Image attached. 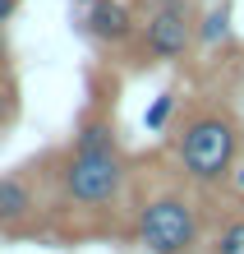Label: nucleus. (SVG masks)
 Returning a JSON list of instances; mask_svg holds the SVG:
<instances>
[{
  "instance_id": "f257e3e1",
  "label": "nucleus",
  "mask_w": 244,
  "mask_h": 254,
  "mask_svg": "<svg viewBox=\"0 0 244 254\" xmlns=\"http://www.w3.org/2000/svg\"><path fill=\"white\" fill-rule=\"evenodd\" d=\"M55 181H60V203L69 213L88 222L120 213V203L129 199V185H134V162L120 148V129L111 111L83 116V125L74 129L65 157H60Z\"/></svg>"
},
{
  "instance_id": "f03ea898",
  "label": "nucleus",
  "mask_w": 244,
  "mask_h": 254,
  "mask_svg": "<svg viewBox=\"0 0 244 254\" xmlns=\"http://www.w3.org/2000/svg\"><path fill=\"white\" fill-rule=\"evenodd\" d=\"M240 157H244V121L235 116V107L212 93L189 97L171 125L175 171L207 194V190H221L235 181Z\"/></svg>"
},
{
  "instance_id": "7ed1b4c3",
  "label": "nucleus",
  "mask_w": 244,
  "mask_h": 254,
  "mask_svg": "<svg viewBox=\"0 0 244 254\" xmlns=\"http://www.w3.org/2000/svg\"><path fill=\"white\" fill-rule=\"evenodd\" d=\"M129 231L147 254H198L207 236V213L198 203V185L185 176H134L129 185Z\"/></svg>"
},
{
  "instance_id": "20e7f679",
  "label": "nucleus",
  "mask_w": 244,
  "mask_h": 254,
  "mask_svg": "<svg viewBox=\"0 0 244 254\" xmlns=\"http://www.w3.org/2000/svg\"><path fill=\"white\" fill-rule=\"evenodd\" d=\"M198 42L194 0H152L139 23V65H180Z\"/></svg>"
},
{
  "instance_id": "39448f33",
  "label": "nucleus",
  "mask_w": 244,
  "mask_h": 254,
  "mask_svg": "<svg viewBox=\"0 0 244 254\" xmlns=\"http://www.w3.org/2000/svg\"><path fill=\"white\" fill-rule=\"evenodd\" d=\"M139 23H143V14L134 9V0H93V5H83V33L106 51L134 47Z\"/></svg>"
},
{
  "instance_id": "423d86ee",
  "label": "nucleus",
  "mask_w": 244,
  "mask_h": 254,
  "mask_svg": "<svg viewBox=\"0 0 244 254\" xmlns=\"http://www.w3.org/2000/svg\"><path fill=\"white\" fill-rule=\"evenodd\" d=\"M37 217V190L23 171L0 176V231H19Z\"/></svg>"
},
{
  "instance_id": "0eeeda50",
  "label": "nucleus",
  "mask_w": 244,
  "mask_h": 254,
  "mask_svg": "<svg viewBox=\"0 0 244 254\" xmlns=\"http://www.w3.org/2000/svg\"><path fill=\"white\" fill-rule=\"evenodd\" d=\"M207 254H244V203L217 217L207 231Z\"/></svg>"
},
{
  "instance_id": "6e6552de",
  "label": "nucleus",
  "mask_w": 244,
  "mask_h": 254,
  "mask_svg": "<svg viewBox=\"0 0 244 254\" xmlns=\"http://www.w3.org/2000/svg\"><path fill=\"white\" fill-rule=\"evenodd\" d=\"M175 116H180V107H175V93H161V102L147 111V129H161V121H166V125H175Z\"/></svg>"
},
{
  "instance_id": "1a4fd4ad",
  "label": "nucleus",
  "mask_w": 244,
  "mask_h": 254,
  "mask_svg": "<svg viewBox=\"0 0 244 254\" xmlns=\"http://www.w3.org/2000/svg\"><path fill=\"white\" fill-rule=\"evenodd\" d=\"M19 5H23V0H0V28H5L14 14H19Z\"/></svg>"
},
{
  "instance_id": "9d476101",
  "label": "nucleus",
  "mask_w": 244,
  "mask_h": 254,
  "mask_svg": "<svg viewBox=\"0 0 244 254\" xmlns=\"http://www.w3.org/2000/svg\"><path fill=\"white\" fill-rule=\"evenodd\" d=\"M5 56H9V47H5V28H0V65H5Z\"/></svg>"
},
{
  "instance_id": "9b49d317",
  "label": "nucleus",
  "mask_w": 244,
  "mask_h": 254,
  "mask_svg": "<svg viewBox=\"0 0 244 254\" xmlns=\"http://www.w3.org/2000/svg\"><path fill=\"white\" fill-rule=\"evenodd\" d=\"M240 83H244V65H240Z\"/></svg>"
},
{
  "instance_id": "f8f14e48",
  "label": "nucleus",
  "mask_w": 244,
  "mask_h": 254,
  "mask_svg": "<svg viewBox=\"0 0 244 254\" xmlns=\"http://www.w3.org/2000/svg\"><path fill=\"white\" fill-rule=\"evenodd\" d=\"M79 5H93V0H79Z\"/></svg>"
}]
</instances>
